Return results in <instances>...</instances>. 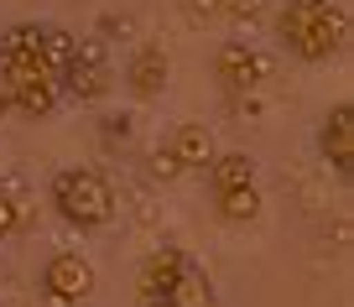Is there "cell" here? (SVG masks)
Masks as SVG:
<instances>
[{
  "label": "cell",
  "mask_w": 354,
  "mask_h": 307,
  "mask_svg": "<svg viewBox=\"0 0 354 307\" xmlns=\"http://www.w3.org/2000/svg\"><path fill=\"white\" fill-rule=\"evenodd\" d=\"M63 104L57 63L47 57V26L16 21L0 32V115L42 120Z\"/></svg>",
  "instance_id": "6da1fadb"
},
{
  "label": "cell",
  "mask_w": 354,
  "mask_h": 307,
  "mask_svg": "<svg viewBox=\"0 0 354 307\" xmlns=\"http://www.w3.org/2000/svg\"><path fill=\"white\" fill-rule=\"evenodd\" d=\"M193 11H198V16H214V11H219V0H193Z\"/></svg>",
  "instance_id": "e0dca14e"
},
{
  "label": "cell",
  "mask_w": 354,
  "mask_h": 307,
  "mask_svg": "<svg viewBox=\"0 0 354 307\" xmlns=\"http://www.w3.org/2000/svg\"><path fill=\"white\" fill-rule=\"evenodd\" d=\"M47 198H53V209L63 214L68 224H78V230H104V224L115 219V187H110V177L94 172V167H63V172H53Z\"/></svg>",
  "instance_id": "3957f363"
},
{
  "label": "cell",
  "mask_w": 354,
  "mask_h": 307,
  "mask_svg": "<svg viewBox=\"0 0 354 307\" xmlns=\"http://www.w3.org/2000/svg\"><path fill=\"white\" fill-rule=\"evenodd\" d=\"M277 37L302 63H328L349 42V6L344 0H281Z\"/></svg>",
  "instance_id": "7a4b0ae2"
},
{
  "label": "cell",
  "mask_w": 354,
  "mask_h": 307,
  "mask_svg": "<svg viewBox=\"0 0 354 307\" xmlns=\"http://www.w3.org/2000/svg\"><path fill=\"white\" fill-rule=\"evenodd\" d=\"M183 271H188V255L177 250V245H156V250L141 261V271H136V292H141V302H167Z\"/></svg>",
  "instance_id": "ba28073f"
},
{
  "label": "cell",
  "mask_w": 354,
  "mask_h": 307,
  "mask_svg": "<svg viewBox=\"0 0 354 307\" xmlns=\"http://www.w3.org/2000/svg\"><path fill=\"white\" fill-rule=\"evenodd\" d=\"M318 151H323V162H328L339 177L354 172V110H349V99H339V104L323 115V125H318Z\"/></svg>",
  "instance_id": "52a82bcc"
},
{
  "label": "cell",
  "mask_w": 354,
  "mask_h": 307,
  "mask_svg": "<svg viewBox=\"0 0 354 307\" xmlns=\"http://www.w3.org/2000/svg\"><path fill=\"white\" fill-rule=\"evenodd\" d=\"M162 146L177 156V167H183V172H193V167H209V162H214V136H209V125H203V120H183Z\"/></svg>",
  "instance_id": "30bf717a"
},
{
  "label": "cell",
  "mask_w": 354,
  "mask_h": 307,
  "mask_svg": "<svg viewBox=\"0 0 354 307\" xmlns=\"http://www.w3.org/2000/svg\"><path fill=\"white\" fill-rule=\"evenodd\" d=\"M172 307H214V286H209V276L198 271V266H188V271L177 276V286H172V297H167Z\"/></svg>",
  "instance_id": "4fadbf2b"
},
{
  "label": "cell",
  "mask_w": 354,
  "mask_h": 307,
  "mask_svg": "<svg viewBox=\"0 0 354 307\" xmlns=\"http://www.w3.org/2000/svg\"><path fill=\"white\" fill-rule=\"evenodd\" d=\"M203 172H209L214 193H230V187H250L255 183V162L245 151H214V162L203 167Z\"/></svg>",
  "instance_id": "8fae6325"
},
{
  "label": "cell",
  "mask_w": 354,
  "mask_h": 307,
  "mask_svg": "<svg viewBox=\"0 0 354 307\" xmlns=\"http://www.w3.org/2000/svg\"><path fill=\"white\" fill-rule=\"evenodd\" d=\"M104 136H110V141H125V136H131V120H125V115L120 120H104Z\"/></svg>",
  "instance_id": "2e32d148"
},
{
  "label": "cell",
  "mask_w": 354,
  "mask_h": 307,
  "mask_svg": "<svg viewBox=\"0 0 354 307\" xmlns=\"http://www.w3.org/2000/svg\"><path fill=\"white\" fill-rule=\"evenodd\" d=\"M214 78H219L230 94H250L271 78V53H261L255 42H224L214 53Z\"/></svg>",
  "instance_id": "8992f818"
},
{
  "label": "cell",
  "mask_w": 354,
  "mask_h": 307,
  "mask_svg": "<svg viewBox=\"0 0 354 307\" xmlns=\"http://www.w3.org/2000/svg\"><path fill=\"white\" fill-rule=\"evenodd\" d=\"M151 172H156V177H167V183H172V177H183V167H177V156L167 151V146H156V151H151Z\"/></svg>",
  "instance_id": "9a60e30c"
},
{
  "label": "cell",
  "mask_w": 354,
  "mask_h": 307,
  "mask_svg": "<svg viewBox=\"0 0 354 307\" xmlns=\"http://www.w3.org/2000/svg\"><path fill=\"white\" fill-rule=\"evenodd\" d=\"M167 78H172V63H167V53L162 47H136L131 53V63H125V84H131V94L136 99H156L167 89Z\"/></svg>",
  "instance_id": "9c48e42d"
},
{
  "label": "cell",
  "mask_w": 354,
  "mask_h": 307,
  "mask_svg": "<svg viewBox=\"0 0 354 307\" xmlns=\"http://www.w3.org/2000/svg\"><path fill=\"white\" fill-rule=\"evenodd\" d=\"M57 84H63V99H78V104L104 99L110 94V47L100 37H78L73 57L57 68Z\"/></svg>",
  "instance_id": "277c9868"
},
{
  "label": "cell",
  "mask_w": 354,
  "mask_h": 307,
  "mask_svg": "<svg viewBox=\"0 0 354 307\" xmlns=\"http://www.w3.org/2000/svg\"><path fill=\"white\" fill-rule=\"evenodd\" d=\"M26 224H32V198H26L21 187H11V193H0V240H11V234H21Z\"/></svg>",
  "instance_id": "5bb4252c"
},
{
  "label": "cell",
  "mask_w": 354,
  "mask_h": 307,
  "mask_svg": "<svg viewBox=\"0 0 354 307\" xmlns=\"http://www.w3.org/2000/svg\"><path fill=\"white\" fill-rule=\"evenodd\" d=\"M141 307H172V302H141Z\"/></svg>",
  "instance_id": "ac0fdd59"
},
{
  "label": "cell",
  "mask_w": 354,
  "mask_h": 307,
  "mask_svg": "<svg viewBox=\"0 0 354 307\" xmlns=\"http://www.w3.org/2000/svg\"><path fill=\"white\" fill-rule=\"evenodd\" d=\"M214 203H219V219L224 224H250L255 214H261V187H230V193H214Z\"/></svg>",
  "instance_id": "7c38bea8"
},
{
  "label": "cell",
  "mask_w": 354,
  "mask_h": 307,
  "mask_svg": "<svg viewBox=\"0 0 354 307\" xmlns=\"http://www.w3.org/2000/svg\"><path fill=\"white\" fill-rule=\"evenodd\" d=\"M94 286H100V276H94V261L78 250H57L53 261L42 266V297L47 307H78L94 297Z\"/></svg>",
  "instance_id": "5b68a950"
}]
</instances>
